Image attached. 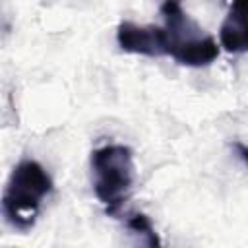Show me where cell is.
I'll return each instance as SVG.
<instances>
[{"label": "cell", "mask_w": 248, "mask_h": 248, "mask_svg": "<svg viewBox=\"0 0 248 248\" xmlns=\"http://www.w3.org/2000/svg\"><path fill=\"white\" fill-rule=\"evenodd\" d=\"M52 192V178L35 159H21L6 184L2 196V213L8 225L17 231H29L41 211L43 200Z\"/></svg>", "instance_id": "cell-2"}, {"label": "cell", "mask_w": 248, "mask_h": 248, "mask_svg": "<svg viewBox=\"0 0 248 248\" xmlns=\"http://www.w3.org/2000/svg\"><path fill=\"white\" fill-rule=\"evenodd\" d=\"M116 43L124 52L161 56L157 25H138L134 21H122L116 29Z\"/></svg>", "instance_id": "cell-5"}, {"label": "cell", "mask_w": 248, "mask_h": 248, "mask_svg": "<svg viewBox=\"0 0 248 248\" xmlns=\"http://www.w3.org/2000/svg\"><path fill=\"white\" fill-rule=\"evenodd\" d=\"M93 190L107 215H116L134 186V155L122 143H108L91 151Z\"/></svg>", "instance_id": "cell-3"}, {"label": "cell", "mask_w": 248, "mask_h": 248, "mask_svg": "<svg viewBox=\"0 0 248 248\" xmlns=\"http://www.w3.org/2000/svg\"><path fill=\"white\" fill-rule=\"evenodd\" d=\"M161 16L163 27H157L161 56H170L178 64L192 68L207 66L217 58L215 39L184 12L180 0H163Z\"/></svg>", "instance_id": "cell-1"}, {"label": "cell", "mask_w": 248, "mask_h": 248, "mask_svg": "<svg viewBox=\"0 0 248 248\" xmlns=\"http://www.w3.org/2000/svg\"><path fill=\"white\" fill-rule=\"evenodd\" d=\"M219 41L227 52H248V0L231 2L219 29Z\"/></svg>", "instance_id": "cell-4"}, {"label": "cell", "mask_w": 248, "mask_h": 248, "mask_svg": "<svg viewBox=\"0 0 248 248\" xmlns=\"http://www.w3.org/2000/svg\"><path fill=\"white\" fill-rule=\"evenodd\" d=\"M232 147H234V151L238 153V157L248 165V145H244V143H240V141H234Z\"/></svg>", "instance_id": "cell-7"}, {"label": "cell", "mask_w": 248, "mask_h": 248, "mask_svg": "<svg viewBox=\"0 0 248 248\" xmlns=\"http://www.w3.org/2000/svg\"><path fill=\"white\" fill-rule=\"evenodd\" d=\"M126 227H128L134 234H138L140 240H143L145 244H149V246H159V244H161V240H159V236L155 234V229H153V225H151V221H149L147 215H143V213H134V215H130L128 221H126Z\"/></svg>", "instance_id": "cell-6"}]
</instances>
